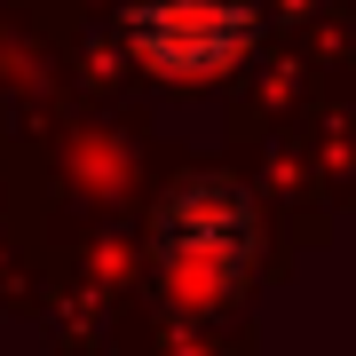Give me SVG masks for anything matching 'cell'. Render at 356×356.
I'll return each mask as SVG.
<instances>
[{
    "instance_id": "cell-1",
    "label": "cell",
    "mask_w": 356,
    "mask_h": 356,
    "mask_svg": "<svg viewBox=\"0 0 356 356\" xmlns=\"http://www.w3.org/2000/svg\"><path fill=\"white\" fill-rule=\"evenodd\" d=\"M127 48L166 79L229 72L254 40V0H127L119 8Z\"/></svg>"
}]
</instances>
